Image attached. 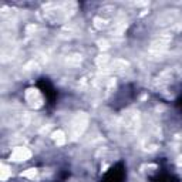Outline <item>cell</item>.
Instances as JSON below:
<instances>
[{
	"label": "cell",
	"mask_w": 182,
	"mask_h": 182,
	"mask_svg": "<svg viewBox=\"0 0 182 182\" xmlns=\"http://www.w3.org/2000/svg\"><path fill=\"white\" fill-rule=\"evenodd\" d=\"M3 168H7V169H10L12 168V165H7V164H3ZM9 178H12V172H7V171H3V175H2V179H3V181H7V179H9Z\"/></svg>",
	"instance_id": "obj_1"
}]
</instances>
